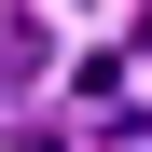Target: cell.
Here are the masks:
<instances>
[{"label":"cell","instance_id":"1","mask_svg":"<svg viewBox=\"0 0 152 152\" xmlns=\"http://www.w3.org/2000/svg\"><path fill=\"white\" fill-rule=\"evenodd\" d=\"M0 83H42V14H0Z\"/></svg>","mask_w":152,"mask_h":152},{"label":"cell","instance_id":"2","mask_svg":"<svg viewBox=\"0 0 152 152\" xmlns=\"http://www.w3.org/2000/svg\"><path fill=\"white\" fill-rule=\"evenodd\" d=\"M138 42H152V0H138Z\"/></svg>","mask_w":152,"mask_h":152}]
</instances>
